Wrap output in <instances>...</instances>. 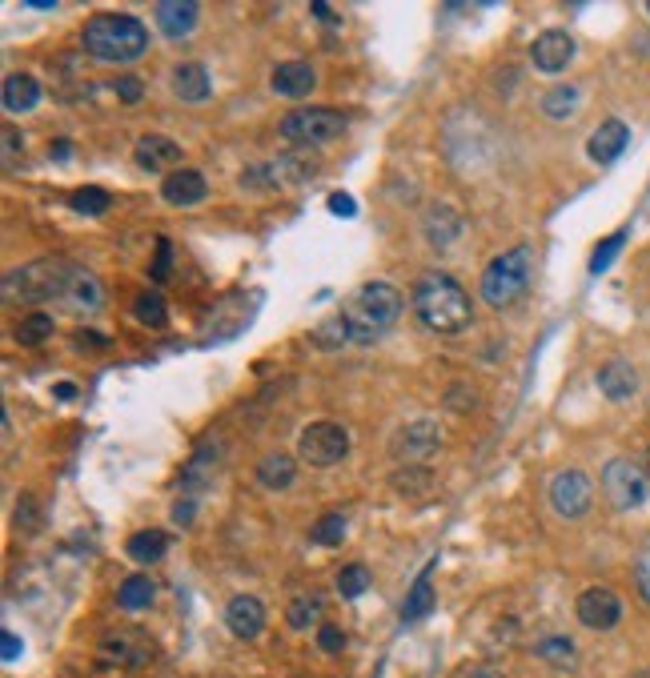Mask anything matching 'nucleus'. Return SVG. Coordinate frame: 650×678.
<instances>
[{"instance_id": "nucleus-1", "label": "nucleus", "mask_w": 650, "mask_h": 678, "mask_svg": "<svg viewBox=\"0 0 650 678\" xmlns=\"http://www.w3.org/2000/svg\"><path fill=\"white\" fill-rule=\"evenodd\" d=\"M406 297L398 285L390 281H366L362 289L350 293V301L342 305V321L350 329V342L354 346H374L390 333V325L402 317Z\"/></svg>"}, {"instance_id": "nucleus-2", "label": "nucleus", "mask_w": 650, "mask_h": 678, "mask_svg": "<svg viewBox=\"0 0 650 678\" xmlns=\"http://www.w3.org/2000/svg\"><path fill=\"white\" fill-rule=\"evenodd\" d=\"M410 305L418 313V321L434 333H462L474 317V305H470V293L442 269H430L414 281V293H410Z\"/></svg>"}, {"instance_id": "nucleus-3", "label": "nucleus", "mask_w": 650, "mask_h": 678, "mask_svg": "<svg viewBox=\"0 0 650 678\" xmlns=\"http://www.w3.org/2000/svg\"><path fill=\"white\" fill-rule=\"evenodd\" d=\"M81 45L93 61H105V65H133L149 53V29L129 17V13H97L85 21V33H81Z\"/></svg>"}, {"instance_id": "nucleus-4", "label": "nucleus", "mask_w": 650, "mask_h": 678, "mask_svg": "<svg viewBox=\"0 0 650 678\" xmlns=\"http://www.w3.org/2000/svg\"><path fill=\"white\" fill-rule=\"evenodd\" d=\"M77 265L65 261V257H41V261H29L21 269H13L5 277V301L9 305H45V301H65L69 293V281H73Z\"/></svg>"}, {"instance_id": "nucleus-5", "label": "nucleus", "mask_w": 650, "mask_h": 678, "mask_svg": "<svg viewBox=\"0 0 650 678\" xmlns=\"http://www.w3.org/2000/svg\"><path fill=\"white\" fill-rule=\"evenodd\" d=\"M530 281H534V249L514 245L482 269V301L490 309H510L530 289Z\"/></svg>"}, {"instance_id": "nucleus-6", "label": "nucleus", "mask_w": 650, "mask_h": 678, "mask_svg": "<svg viewBox=\"0 0 650 678\" xmlns=\"http://www.w3.org/2000/svg\"><path fill=\"white\" fill-rule=\"evenodd\" d=\"M281 137L301 145V149H317V145H330L346 133V113L338 109H325V105H309V109H293L281 117Z\"/></svg>"}, {"instance_id": "nucleus-7", "label": "nucleus", "mask_w": 650, "mask_h": 678, "mask_svg": "<svg viewBox=\"0 0 650 678\" xmlns=\"http://www.w3.org/2000/svg\"><path fill=\"white\" fill-rule=\"evenodd\" d=\"M317 173V153L313 149H293L277 161H265V165H253L241 173V185L245 189H289V185H301Z\"/></svg>"}, {"instance_id": "nucleus-8", "label": "nucleus", "mask_w": 650, "mask_h": 678, "mask_svg": "<svg viewBox=\"0 0 650 678\" xmlns=\"http://www.w3.org/2000/svg\"><path fill=\"white\" fill-rule=\"evenodd\" d=\"M350 454V430L342 422H309L297 434V458L325 470V466H338Z\"/></svg>"}, {"instance_id": "nucleus-9", "label": "nucleus", "mask_w": 650, "mask_h": 678, "mask_svg": "<svg viewBox=\"0 0 650 678\" xmlns=\"http://www.w3.org/2000/svg\"><path fill=\"white\" fill-rule=\"evenodd\" d=\"M602 494L614 510H638L650 494V478L634 458H610L602 466Z\"/></svg>"}, {"instance_id": "nucleus-10", "label": "nucleus", "mask_w": 650, "mask_h": 678, "mask_svg": "<svg viewBox=\"0 0 650 678\" xmlns=\"http://www.w3.org/2000/svg\"><path fill=\"white\" fill-rule=\"evenodd\" d=\"M153 642L137 630V626H117V630H105L101 642H97V658L105 666H117V670H145L153 662Z\"/></svg>"}, {"instance_id": "nucleus-11", "label": "nucleus", "mask_w": 650, "mask_h": 678, "mask_svg": "<svg viewBox=\"0 0 650 678\" xmlns=\"http://www.w3.org/2000/svg\"><path fill=\"white\" fill-rule=\"evenodd\" d=\"M550 506L558 518H582L594 506V482L582 470H558L550 478Z\"/></svg>"}, {"instance_id": "nucleus-12", "label": "nucleus", "mask_w": 650, "mask_h": 678, "mask_svg": "<svg viewBox=\"0 0 650 678\" xmlns=\"http://www.w3.org/2000/svg\"><path fill=\"white\" fill-rule=\"evenodd\" d=\"M438 450H442V430H438V422H426V418L406 422L390 442V454L398 462H426Z\"/></svg>"}, {"instance_id": "nucleus-13", "label": "nucleus", "mask_w": 650, "mask_h": 678, "mask_svg": "<svg viewBox=\"0 0 650 678\" xmlns=\"http://www.w3.org/2000/svg\"><path fill=\"white\" fill-rule=\"evenodd\" d=\"M574 610H578V622L586 630H614L618 618H622V598L610 586H586L578 594Z\"/></svg>"}, {"instance_id": "nucleus-14", "label": "nucleus", "mask_w": 650, "mask_h": 678, "mask_svg": "<svg viewBox=\"0 0 650 678\" xmlns=\"http://www.w3.org/2000/svg\"><path fill=\"white\" fill-rule=\"evenodd\" d=\"M574 53H578V45H574V37H570L566 29H546V33L530 45V61H534V69L546 73V77L566 73L570 61H574Z\"/></svg>"}, {"instance_id": "nucleus-15", "label": "nucleus", "mask_w": 650, "mask_h": 678, "mask_svg": "<svg viewBox=\"0 0 650 678\" xmlns=\"http://www.w3.org/2000/svg\"><path fill=\"white\" fill-rule=\"evenodd\" d=\"M133 157H137V165L141 169H149V173H177V169H185L181 161H185V149L173 141V137H165V133H145L141 141H137V149H133Z\"/></svg>"}, {"instance_id": "nucleus-16", "label": "nucleus", "mask_w": 650, "mask_h": 678, "mask_svg": "<svg viewBox=\"0 0 650 678\" xmlns=\"http://www.w3.org/2000/svg\"><path fill=\"white\" fill-rule=\"evenodd\" d=\"M626 145H630V129H626V121L610 117V121H602V125L590 133V141H586V157H590L594 165H614V161L626 153Z\"/></svg>"}, {"instance_id": "nucleus-17", "label": "nucleus", "mask_w": 650, "mask_h": 678, "mask_svg": "<svg viewBox=\"0 0 650 678\" xmlns=\"http://www.w3.org/2000/svg\"><path fill=\"white\" fill-rule=\"evenodd\" d=\"M269 89H273L277 97H285V101H301V97H309V93L317 89V73H313V65H305V61H281V65L269 73Z\"/></svg>"}, {"instance_id": "nucleus-18", "label": "nucleus", "mask_w": 650, "mask_h": 678, "mask_svg": "<svg viewBox=\"0 0 650 678\" xmlns=\"http://www.w3.org/2000/svg\"><path fill=\"white\" fill-rule=\"evenodd\" d=\"M153 21L169 41H181L197 29L201 9L193 5V0H161V5H153Z\"/></svg>"}, {"instance_id": "nucleus-19", "label": "nucleus", "mask_w": 650, "mask_h": 678, "mask_svg": "<svg viewBox=\"0 0 650 678\" xmlns=\"http://www.w3.org/2000/svg\"><path fill=\"white\" fill-rule=\"evenodd\" d=\"M225 626H229V634L233 638H257L261 630H265V606H261V598H253V594H237V598H229V606H225Z\"/></svg>"}, {"instance_id": "nucleus-20", "label": "nucleus", "mask_w": 650, "mask_h": 678, "mask_svg": "<svg viewBox=\"0 0 650 678\" xmlns=\"http://www.w3.org/2000/svg\"><path fill=\"white\" fill-rule=\"evenodd\" d=\"M169 85H173V97H181V101H189V105H201V101L213 97V81H209V69H205L201 61H181V65H173Z\"/></svg>"}, {"instance_id": "nucleus-21", "label": "nucleus", "mask_w": 650, "mask_h": 678, "mask_svg": "<svg viewBox=\"0 0 650 678\" xmlns=\"http://www.w3.org/2000/svg\"><path fill=\"white\" fill-rule=\"evenodd\" d=\"M161 197L169 205H177V209H189V205H201L209 197V181L197 169H177V173H169L161 181Z\"/></svg>"}, {"instance_id": "nucleus-22", "label": "nucleus", "mask_w": 650, "mask_h": 678, "mask_svg": "<svg viewBox=\"0 0 650 678\" xmlns=\"http://www.w3.org/2000/svg\"><path fill=\"white\" fill-rule=\"evenodd\" d=\"M594 382H598V390H602L610 402H630V398L638 394V370H634L630 362H622V358L606 362V366L594 374Z\"/></svg>"}, {"instance_id": "nucleus-23", "label": "nucleus", "mask_w": 650, "mask_h": 678, "mask_svg": "<svg viewBox=\"0 0 650 678\" xmlns=\"http://www.w3.org/2000/svg\"><path fill=\"white\" fill-rule=\"evenodd\" d=\"M422 229H426V241L434 249H454V241L462 237V213L454 205H430Z\"/></svg>"}, {"instance_id": "nucleus-24", "label": "nucleus", "mask_w": 650, "mask_h": 678, "mask_svg": "<svg viewBox=\"0 0 650 678\" xmlns=\"http://www.w3.org/2000/svg\"><path fill=\"white\" fill-rule=\"evenodd\" d=\"M65 301H69L73 309H85V313H97V309H105V285H101V277L77 265V273H73V281H69V293H65Z\"/></svg>"}, {"instance_id": "nucleus-25", "label": "nucleus", "mask_w": 650, "mask_h": 678, "mask_svg": "<svg viewBox=\"0 0 650 678\" xmlns=\"http://www.w3.org/2000/svg\"><path fill=\"white\" fill-rule=\"evenodd\" d=\"M37 105H41V81L29 73H13L5 81V113L21 117V113H33Z\"/></svg>"}, {"instance_id": "nucleus-26", "label": "nucleus", "mask_w": 650, "mask_h": 678, "mask_svg": "<svg viewBox=\"0 0 650 678\" xmlns=\"http://www.w3.org/2000/svg\"><path fill=\"white\" fill-rule=\"evenodd\" d=\"M253 474H257V482H261L265 490H273V494H277V490H289V486H293V478H297V462H293L289 454H281V450H277V454H265V458L257 462V470H253Z\"/></svg>"}, {"instance_id": "nucleus-27", "label": "nucleus", "mask_w": 650, "mask_h": 678, "mask_svg": "<svg viewBox=\"0 0 650 678\" xmlns=\"http://www.w3.org/2000/svg\"><path fill=\"white\" fill-rule=\"evenodd\" d=\"M153 598H157V586H153V578H145V574H129V578L117 586V606L129 610V614L149 610Z\"/></svg>"}, {"instance_id": "nucleus-28", "label": "nucleus", "mask_w": 650, "mask_h": 678, "mask_svg": "<svg viewBox=\"0 0 650 678\" xmlns=\"http://www.w3.org/2000/svg\"><path fill=\"white\" fill-rule=\"evenodd\" d=\"M129 558L133 562H141V566H153V562H161L165 558V550H169V534L165 530H137L133 538H129Z\"/></svg>"}, {"instance_id": "nucleus-29", "label": "nucleus", "mask_w": 650, "mask_h": 678, "mask_svg": "<svg viewBox=\"0 0 650 678\" xmlns=\"http://www.w3.org/2000/svg\"><path fill=\"white\" fill-rule=\"evenodd\" d=\"M534 654H538L542 662L558 666V670H574V666H578V646H574L566 634H546V638H538V642H534Z\"/></svg>"}, {"instance_id": "nucleus-30", "label": "nucleus", "mask_w": 650, "mask_h": 678, "mask_svg": "<svg viewBox=\"0 0 650 678\" xmlns=\"http://www.w3.org/2000/svg\"><path fill=\"white\" fill-rule=\"evenodd\" d=\"M321 610H325L321 594H297V598L289 602V610H285V622H289L293 630H317V626H321Z\"/></svg>"}, {"instance_id": "nucleus-31", "label": "nucleus", "mask_w": 650, "mask_h": 678, "mask_svg": "<svg viewBox=\"0 0 650 678\" xmlns=\"http://www.w3.org/2000/svg\"><path fill=\"white\" fill-rule=\"evenodd\" d=\"M53 329H57L53 313H45V309H33L29 317H21V325L13 329V337H17L21 346H41V342H49V337H53Z\"/></svg>"}, {"instance_id": "nucleus-32", "label": "nucleus", "mask_w": 650, "mask_h": 678, "mask_svg": "<svg viewBox=\"0 0 650 678\" xmlns=\"http://www.w3.org/2000/svg\"><path fill=\"white\" fill-rule=\"evenodd\" d=\"M578 101H582L578 85H554V89L542 97V117H550V121H566V117H574Z\"/></svg>"}, {"instance_id": "nucleus-33", "label": "nucleus", "mask_w": 650, "mask_h": 678, "mask_svg": "<svg viewBox=\"0 0 650 678\" xmlns=\"http://www.w3.org/2000/svg\"><path fill=\"white\" fill-rule=\"evenodd\" d=\"M133 317L141 325H149V329H161L169 321V305H165V297L157 289H145V293L133 297Z\"/></svg>"}, {"instance_id": "nucleus-34", "label": "nucleus", "mask_w": 650, "mask_h": 678, "mask_svg": "<svg viewBox=\"0 0 650 678\" xmlns=\"http://www.w3.org/2000/svg\"><path fill=\"white\" fill-rule=\"evenodd\" d=\"M430 570H434V562L418 574V582L410 586V594H406V606H402V618L406 622H414V618H422V614H430V606H434V586H430Z\"/></svg>"}, {"instance_id": "nucleus-35", "label": "nucleus", "mask_w": 650, "mask_h": 678, "mask_svg": "<svg viewBox=\"0 0 650 678\" xmlns=\"http://www.w3.org/2000/svg\"><path fill=\"white\" fill-rule=\"evenodd\" d=\"M309 342H313L317 350H338V346H346V342H350V329H346L342 313H334V317H325L321 325H313Z\"/></svg>"}, {"instance_id": "nucleus-36", "label": "nucleus", "mask_w": 650, "mask_h": 678, "mask_svg": "<svg viewBox=\"0 0 650 678\" xmlns=\"http://www.w3.org/2000/svg\"><path fill=\"white\" fill-rule=\"evenodd\" d=\"M69 205H73V213H81V217H101V213H109L113 197H109L105 189H97V185H85V189H77V193L69 197Z\"/></svg>"}, {"instance_id": "nucleus-37", "label": "nucleus", "mask_w": 650, "mask_h": 678, "mask_svg": "<svg viewBox=\"0 0 650 678\" xmlns=\"http://www.w3.org/2000/svg\"><path fill=\"white\" fill-rule=\"evenodd\" d=\"M309 538H313L317 546H342V542H346V518H342V514H321V518L313 522Z\"/></svg>"}, {"instance_id": "nucleus-38", "label": "nucleus", "mask_w": 650, "mask_h": 678, "mask_svg": "<svg viewBox=\"0 0 650 678\" xmlns=\"http://www.w3.org/2000/svg\"><path fill=\"white\" fill-rule=\"evenodd\" d=\"M370 570L362 566V562H350V566H342V574H338V594L342 598H358V594H366L370 590Z\"/></svg>"}, {"instance_id": "nucleus-39", "label": "nucleus", "mask_w": 650, "mask_h": 678, "mask_svg": "<svg viewBox=\"0 0 650 678\" xmlns=\"http://www.w3.org/2000/svg\"><path fill=\"white\" fill-rule=\"evenodd\" d=\"M622 241H626V229H618V233H610L606 241H598V249H594V257H590V273H594V277H598V273H606V269L614 265V257H618Z\"/></svg>"}, {"instance_id": "nucleus-40", "label": "nucleus", "mask_w": 650, "mask_h": 678, "mask_svg": "<svg viewBox=\"0 0 650 678\" xmlns=\"http://www.w3.org/2000/svg\"><path fill=\"white\" fill-rule=\"evenodd\" d=\"M634 586H638V594H642L646 606H650V534L642 538V546H638V554H634Z\"/></svg>"}, {"instance_id": "nucleus-41", "label": "nucleus", "mask_w": 650, "mask_h": 678, "mask_svg": "<svg viewBox=\"0 0 650 678\" xmlns=\"http://www.w3.org/2000/svg\"><path fill=\"white\" fill-rule=\"evenodd\" d=\"M317 646H321L325 654H342V650H346V630L334 626V622H321V626H317Z\"/></svg>"}, {"instance_id": "nucleus-42", "label": "nucleus", "mask_w": 650, "mask_h": 678, "mask_svg": "<svg viewBox=\"0 0 650 678\" xmlns=\"http://www.w3.org/2000/svg\"><path fill=\"white\" fill-rule=\"evenodd\" d=\"M169 265H173V245H169V237H157V257H153V269H149L153 285L169 281Z\"/></svg>"}, {"instance_id": "nucleus-43", "label": "nucleus", "mask_w": 650, "mask_h": 678, "mask_svg": "<svg viewBox=\"0 0 650 678\" xmlns=\"http://www.w3.org/2000/svg\"><path fill=\"white\" fill-rule=\"evenodd\" d=\"M209 462H213V450H201L189 466H185V474H181V482L185 486H201V482H209L213 478V470H209Z\"/></svg>"}, {"instance_id": "nucleus-44", "label": "nucleus", "mask_w": 650, "mask_h": 678, "mask_svg": "<svg viewBox=\"0 0 650 678\" xmlns=\"http://www.w3.org/2000/svg\"><path fill=\"white\" fill-rule=\"evenodd\" d=\"M113 93H117L125 105H137V101L145 97V81H141V77H117V81H113Z\"/></svg>"}, {"instance_id": "nucleus-45", "label": "nucleus", "mask_w": 650, "mask_h": 678, "mask_svg": "<svg viewBox=\"0 0 650 678\" xmlns=\"http://www.w3.org/2000/svg\"><path fill=\"white\" fill-rule=\"evenodd\" d=\"M17 526L21 530H37V498L33 494H21V506H17Z\"/></svg>"}, {"instance_id": "nucleus-46", "label": "nucleus", "mask_w": 650, "mask_h": 678, "mask_svg": "<svg viewBox=\"0 0 650 678\" xmlns=\"http://www.w3.org/2000/svg\"><path fill=\"white\" fill-rule=\"evenodd\" d=\"M73 342H77V350H109V337L97 329H77Z\"/></svg>"}, {"instance_id": "nucleus-47", "label": "nucleus", "mask_w": 650, "mask_h": 678, "mask_svg": "<svg viewBox=\"0 0 650 678\" xmlns=\"http://www.w3.org/2000/svg\"><path fill=\"white\" fill-rule=\"evenodd\" d=\"M330 213L334 217H358V201L350 193H330Z\"/></svg>"}, {"instance_id": "nucleus-48", "label": "nucleus", "mask_w": 650, "mask_h": 678, "mask_svg": "<svg viewBox=\"0 0 650 678\" xmlns=\"http://www.w3.org/2000/svg\"><path fill=\"white\" fill-rule=\"evenodd\" d=\"M309 13H313L321 25H334V29L342 25V13H338V9H330V5H325V0H313V5H309Z\"/></svg>"}, {"instance_id": "nucleus-49", "label": "nucleus", "mask_w": 650, "mask_h": 678, "mask_svg": "<svg viewBox=\"0 0 650 678\" xmlns=\"http://www.w3.org/2000/svg\"><path fill=\"white\" fill-rule=\"evenodd\" d=\"M21 650H25V646H21V638H17L13 630H5V638H0V658H5V662H17V658H21Z\"/></svg>"}, {"instance_id": "nucleus-50", "label": "nucleus", "mask_w": 650, "mask_h": 678, "mask_svg": "<svg viewBox=\"0 0 650 678\" xmlns=\"http://www.w3.org/2000/svg\"><path fill=\"white\" fill-rule=\"evenodd\" d=\"M193 514H197V502H193V498H181V502L173 506V522H177V526H189Z\"/></svg>"}, {"instance_id": "nucleus-51", "label": "nucleus", "mask_w": 650, "mask_h": 678, "mask_svg": "<svg viewBox=\"0 0 650 678\" xmlns=\"http://www.w3.org/2000/svg\"><path fill=\"white\" fill-rule=\"evenodd\" d=\"M462 678H506V674H502L498 666H490V662H482V666H470V670H466Z\"/></svg>"}, {"instance_id": "nucleus-52", "label": "nucleus", "mask_w": 650, "mask_h": 678, "mask_svg": "<svg viewBox=\"0 0 650 678\" xmlns=\"http://www.w3.org/2000/svg\"><path fill=\"white\" fill-rule=\"evenodd\" d=\"M21 145H25V141H21V133H17V129H5V157H13Z\"/></svg>"}, {"instance_id": "nucleus-53", "label": "nucleus", "mask_w": 650, "mask_h": 678, "mask_svg": "<svg viewBox=\"0 0 650 678\" xmlns=\"http://www.w3.org/2000/svg\"><path fill=\"white\" fill-rule=\"evenodd\" d=\"M53 398H57V402H73V398H77V386L57 382V386H53Z\"/></svg>"}, {"instance_id": "nucleus-54", "label": "nucleus", "mask_w": 650, "mask_h": 678, "mask_svg": "<svg viewBox=\"0 0 650 678\" xmlns=\"http://www.w3.org/2000/svg\"><path fill=\"white\" fill-rule=\"evenodd\" d=\"M69 149H73L69 141H53V145H49V157H57V161H69Z\"/></svg>"}, {"instance_id": "nucleus-55", "label": "nucleus", "mask_w": 650, "mask_h": 678, "mask_svg": "<svg viewBox=\"0 0 650 678\" xmlns=\"http://www.w3.org/2000/svg\"><path fill=\"white\" fill-rule=\"evenodd\" d=\"M29 9H37V13H53V9H57V0H29Z\"/></svg>"}, {"instance_id": "nucleus-56", "label": "nucleus", "mask_w": 650, "mask_h": 678, "mask_svg": "<svg viewBox=\"0 0 650 678\" xmlns=\"http://www.w3.org/2000/svg\"><path fill=\"white\" fill-rule=\"evenodd\" d=\"M642 470H646V478H650V450H646V458H642Z\"/></svg>"}, {"instance_id": "nucleus-57", "label": "nucleus", "mask_w": 650, "mask_h": 678, "mask_svg": "<svg viewBox=\"0 0 650 678\" xmlns=\"http://www.w3.org/2000/svg\"><path fill=\"white\" fill-rule=\"evenodd\" d=\"M630 678H650V670H638V674H630Z\"/></svg>"}, {"instance_id": "nucleus-58", "label": "nucleus", "mask_w": 650, "mask_h": 678, "mask_svg": "<svg viewBox=\"0 0 650 678\" xmlns=\"http://www.w3.org/2000/svg\"><path fill=\"white\" fill-rule=\"evenodd\" d=\"M65 678H77V674H65Z\"/></svg>"}, {"instance_id": "nucleus-59", "label": "nucleus", "mask_w": 650, "mask_h": 678, "mask_svg": "<svg viewBox=\"0 0 650 678\" xmlns=\"http://www.w3.org/2000/svg\"><path fill=\"white\" fill-rule=\"evenodd\" d=\"M646 13H650V5H646Z\"/></svg>"}]
</instances>
